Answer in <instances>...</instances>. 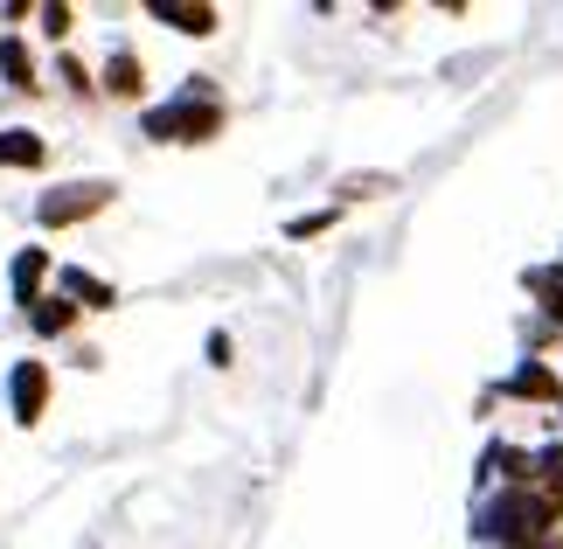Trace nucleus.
<instances>
[{
    "mask_svg": "<svg viewBox=\"0 0 563 549\" xmlns=\"http://www.w3.org/2000/svg\"><path fill=\"white\" fill-rule=\"evenodd\" d=\"M35 21H42V35H49V42H70V29H77V8H70V0H42V8H35Z\"/></svg>",
    "mask_w": 563,
    "mask_h": 549,
    "instance_id": "13",
    "label": "nucleus"
},
{
    "mask_svg": "<svg viewBox=\"0 0 563 549\" xmlns=\"http://www.w3.org/2000/svg\"><path fill=\"white\" fill-rule=\"evenodd\" d=\"M112 202H119V182L84 174V182H56V188L35 195V223H42V230H77V223H98Z\"/></svg>",
    "mask_w": 563,
    "mask_h": 549,
    "instance_id": "2",
    "label": "nucleus"
},
{
    "mask_svg": "<svg viewBox=\"0 0 563 549\" xmlns=\"http://www.w3.org/2000/svg\"><path fill=\"white\" fill-rule=\"evenodd\" d=\"M0 84H8L14 98H42V91H49L35 50H29V35H0Z\"/></svg>",
    "mask_w": 563,
    "mask_h": 549,
    "instance_id": "7",
    "label": "nucleus"
},
{
    "mask_svg": "<svg viewBox=\"0 0 563 549\" xmlns=\"http://www.w3.org/2000/svg\"><path fill=\"white\" fill-rule=\"evenodd\" d=\"M56 285V251L49 244H21L14 257H8V299L21 306V314H29V306L42 299Z\"/></svg>",
    "mask_w": 563,
    "mask_h": 549,
    "instance_id": "4",
    "label": "nucleus"
},
{
    "mask_svg": "<svg viewBox=\"0 0 563 549\" xmlns=\"http://www.w3.org/2000/svg\"><path fill=\"white\" fill-rule=\"evenodd\" d=\"M397 182H389V174H349V182H341V202H369V195H389Z\"/></svg>",
    "mask_w": 563,
    "mask_h": 549,
    "instance_id": "14",
    "label": "nucleus"
},
{
    "mask_svg": "<svg viewBox=\"0 0 563 549\" xmlns=\"http://www.w3.org/2000/svg\"><path fill=\"white\" fill-rule=\"evenodd\" d=\"M529 293H543V306L563 320V265H550V272H529Z\"/></svg>",
    "mask_w": 563,
    "mask_h": 549,
    "instance_id": "15",
    "label": "nucleus"
},
{
    "mask_svg": "<svg viewBox=\"0 0 563 549\" xmlns=\"http://www.w3.org/2000/svg\"><path fill=\"white\" fill-rule=\"evenodd\" d=\"M56 293L70 299L77 314H112V306H119V285L98 278V272H84V265H56Z\"/></svg>",
    "mask_w": 563,
    "mask_h": 549,
    "instance_id": "6",
    "label": "nucleus"
},
{
    "mask_svg": "<svg viewBox=\"0 0 563 549\" xmlns=\"http://www.w3.org/2000/svg\"><path fill=\"white\" fill-rule=\"evenodd\" d=\"M98 91L104 98H119V105H140L146 98V63H140V50H104V63H98Z\"/></svg>",
    "mask_w": 563,
    "mask_h": 549,
    "instance_id": "5",
    "label": "nucleus"
},
{
    "mask_svg": "<svg viewBox=\"0 0 563 549\" xmlns=\"http://www.w3.org/2000/svg\"><path fill=\"white\" fill-rule=\"evenodd\" d=\"M334 223H341V209H313V216H292V223H286V237H299V244H307V237L334 230Z\"/></svg>",
    "mask_w": 563,
    "mask_h": 549,
    "instance_id": "16",
    "label": "nucleus"
},
{
    "mask_svg": "<svg viewBox=\"0 0 563 549\" xmlns=\"http://www.w3.org/2000/svg\"><path fill=\"white\" fill-rule=\"evenodd\" d=\"M0 389H8V417H14L21 431H35L42 417H49V404H56V369L42 362V355H21V362H8Z\"/></svg>",
    "mask_w": 563,
    "mask_h": 549,
    "instance_id": "3",
    "label": "nucleus"
},
{
    "mask_svg": "<svg viewBox=\"0 0 563 549\" xmlns=\"http://www.w3.org/2000/svg\"><path fill=\"white\" fill-rule=\"evenodd\" d=\"M508 397H536V404H543V397H556V376H550L543 362H522L508 376Z\"/></svg>",
    "mask_w": 563,
    "mask_h": 549,
    "instance_id": "11",
    "label": "nucleus"
},
{
    "mask_svg": "<svg viewBox=\"0 0 563 549\" xmlns=\"http://www.w3.org/2000/svg\"><path fill=\"white\" fill-rule=\"evenodd\" d=\"M42 167H49V133L0 125V174H42Z\"/></svg>",
    "mask_w": 563,
    "mask_h": 549,
    "instance_id": "8",
    "label": "nucleus"
},
{
    "mask_svg": "<svg viewBox=\"0 0 563 549\" xmlns=\"http://www.w3.org/2000/svg\"><path fill=\"white\" fill-rule=\"evenodd\" d=\"M146 14H154L161 29H175V35H195V42L223 29V8H209V0H154Z\"/></svg>",
    "mask_w": 563,
    "mask_h": 549,
    "instance_id": "9",
    "label": "nucleus"
},
{
    "mask_svg": "<svg viewBox=\"0 0 563 549\" xmlns=\"http://www.w3.org/2000/svg\"><path fill=\"white\" fill-rule=\"evenodd\" d=\"M209 362L230 369V362H236V341H230V334H209Z\"/></svg>",
    "mask_w": 563,
    "mask_h": 549,
    "instance_id": "17",
    "label": "nucleus"
},
{
    "mask_svg": "<svg viewBox=\"0 0 563 549\" xmlns=\"http://www.w3.org/2000/svg\"><path fill=\"white\" fill-rule=\"evenodd\" d=\"M230 125V105H223V91H216L209 77H195V84H181L167 105H146V119H140V133L154 140V146H202V140H216Z\"/></svg>",
    "mask_w": 563,
    "mask_h": 549,
    "instance_id": "1",
    "label": "nucleus"
},
{
    "mask_svg": "<svg viewBox=\"0 0 563 549\" xmlns=\"http://www.w3.org/2000/svg\"><path fill=\"white\" fill-rule=\"evenodd\" d=\"M21 320H29V334H35V341H70L84 314H77V306H70V299H63L56 285H49V293H42V299H35V306H29Z\"/></svg>",
    "mask_w": 563,
    "mask_h": 549,
    "instance_id": "10",
    "label": "nucleus"
},
{
    "mask_svg": "<svg viewBox=\"0 0 563 549\" xmlns=\"http://www.w3.org/2000/svg\"><path fill=\"white\" fill-rule=\"evenodd\" d=\"M56 77H63V91H70V98H84V105H91V98H98V77H91V70H84V56H70V50H63V56H56Z\"/></svg>",
    "mask_w": 563,
    "mask_h": 549,
    "instance_id": "12",
    "label": "nucleus"
}]
</instances>
